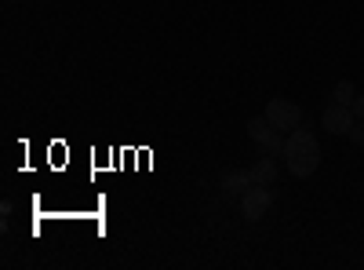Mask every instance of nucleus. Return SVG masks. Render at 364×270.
I'll list each match as a JSON object with an SVG mask.
<instances>
[{
    "instance_id": "7ed1b4c3",
    "label": "nucleus",
    "mask_w": 364,
    "mask_h": 270,
    "mask_svg": "<svg viewBox=\"0 0 364 270\" xmlns=\"http://www.w3.org/2000/svg\"><path fill=\"white\" fill-rule=\"evenodd\" d=\"M269 204H273V194H269V187H259V183H252L245 194H240V212H245V219H262L266 212H269Z\"/></svg>"
},
{
    "instance_id": "423d86ee",
    "label": "nucleus",
    "mask_w": 364,
    "mask_h": 270,
    "mask_svg": "<svg viewBox=\"0 0 364 270\" xmlns=\"http://www.w3.org/2000/svg\"><path fill=\"white\" fill-rule=\"evenodd\" d=\"M248 187H252V168H233L223 179V194L226 197H237V201H240V194H245Z\"/></svg>"
},
{
    "instance_id": "1a4fd4ad",
    "label": "nucleus",
    "mask_w": 364,
    "mask_h": 270,
    "mask_svg": "<svg viewBox=\"0 0 364 270\" xmlns=\"http://www.w3.org/2000/svg\"><path fill=\"white\" fill-rule=\"evenodd\" d=\"M284 142H288V135H284V132H277V128H273V135H269V139L262 142V150H266L269 157H281V154H284Z\"/></svg>"
},
{
    "instance_id": "0eeeda50",
    "label": "nucleus",
    "mask_w": 364,
    "mask_h": 270,
    "mask_svg": "<svg viewBox=\"0 0 364 270\" xmlns=\"http://www.w3.org/2000/svg\"><path fill=\"white\" fill-rule=\"evenodd\" d=\"M269 135H273V125L266 121V113H262V117H252V121H248V139L262 146Z\"/></svg>"
},
{
    "instance_id": "9b49d317",
    "label": "nucleus",
    "mask_w": 364,
    "mask_h": 270,
    "mask_svg": "<svg viewBox=\"0 0 364 270\" xmlns=\"http://www.w3.org/2000/svg\"><path fill=\"white\" fill-rule=\"evenodd\" d=\"M353 113H357V121H364V95L353 99Z\"/></svg>"
},
{
    "instance_id": "6e6552de",
    "label": "nucleus",
    "mask_w": 364,
    "mask_h": 270,
    "mask_svg": "<svg viewBox=\"0 0 364 270\" xmlns=\"http://www.w3.org/2000/svg\"><path fill=\"white\" fill-rule=\"evenodd\" d=\"M353 99H357V88H353V81H339L336 88H331V103L353 106Z\"/></svg>"
},
{
    "instance_id": "f03ea898",
    "label": "nucleus",
    "mask_w": 364,
    "mask_h": 270,
    "mask_svg": "<svg viewBox=\"0 0 364 270\" xmlns=\"http://www.w3.org/2000/svg\"><path fill=\"white\" fill-rule=\"evenodd\" d=\"M266 121L277 128V132H295L299 125H302V110H299V103H291V99H269L266 103Z\"/></svg>"
},
{
    "instance_id": "9d476101",
    "label": "nucleus",
    "mask_w": 364,
    "mask_h": 270,
    "mask_svg": "<svg viewBox=\"0 0 364 270\" xmlns=\"http://www.w3.org/2000/svg\"><path fill=\"white\" fill-rule=\"evenodd\" d=\"M350 142L364 146V121H353V128H350Z\"/></svg>"
},
{
    "instance_id": "20e7f679",
    "label": "nucleus",
    "mask_w": 364,
    "mask_h": 270,
    "mask_svg": "<svg viewBox=\"0 0 364 270\" xmlns=\"http://www.w3.org/2000/svg\"><path fill=\"white\" fill-rule=\"evenodd\" d=\"M353 121H357L353 106H343V103H331V106L321 113V128L331 132V135H350Z\"/></svg>"
},
{
    "instance_id": "39448f33",
    "label": "nucleus",
    "mask_w": 364,
    "mask_h": 270,
    "mask_svg": "<svg viewBox=\"0 0 364 270\" xmlns=\"http://www.w3.org/2000/svg\"><path fill=\"white\" fill-rule=\"evenodd\" d=\"M277 175H281L277 157H269V154L252 165V183H259V187H273V183H277Z\"/></svg>"
},
{
    "instance_id": "f257e3e1",
    "label": "nucleus",
    "mask_w": 364,
    "mask_h": 270,
    "mask_svg": "<svg viewBox=\"0 0 364 270\" xmlns=\"http://www.w3.org/2000/svg\"><path fill=\"white\" fill-rule=\"evenodd\" d=\"M284 165H288V172H291L295 179H306V175H314V172L321 168V142H317V135H314L310 128L299 125L295 132H288Z\"/></svg>"
}]
</instances>
